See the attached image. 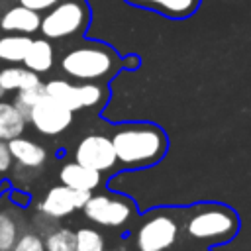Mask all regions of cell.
<instances>
[{
  "instance_id": "1",
  "label": "cell",
  "mask_w": 251,
  "mask_h": 251,
  "mask_svg": "<svg viewBox=\"0 0 251 251\" xmlns=\"http://www.w3.org/2000/svg\"><path fill=\"white\" fill-rule=\"evenodd\" d=\"M110 139L118 161L127 169H141L159 163L169 147L163 127L149 122L120 124Z\"/></svg>"
},
{
  "instance_id": "2",
  "label": "cell",
  "mask_w": 251,
  "mask_h": 251,
  "mask_svg": "<svg viewBox=\"0 0 251 251\" xmlns=\"http://www.w3.org/2000/svg\"><path fill=\"white\" fill-rule=\"evenodd\" d=\"M124 67V57L104 41H82L61 59V71L80 82L110 80Z\"/></svg>"
},
{
  "instance_id": "3",
  "label": "cell",
  "mask_w": 251,
  "mask_h": 251,
  "mask_svg": "<svg viewBox=\"0 0 251 251\" xmlns=\"http://www.w3.org/2000/svg\"><path fill=\"white\" fill-rule=\"evenodd\" d=\"M239 229L237 214L218 202L194 204L184 220V231L190 239L202 243H226L235 237Z\"/></svg>"
},
{
  "instance_id": "4",
  "label": "cell",
  "mask_w": 251,
  "mask_h": 251,
  "mask_svg": "<svg viewBox=\"0 0 251 251\" xmlns=\"http://www.w3.org/2000/svg\"><path fill=\"white\" fill-rule=\"evenodd\" d=\"M90 6L86 0H61L41 18L39 31L47 39H67L86 31L90 24Z\"/></svg>"
},
{
  "instance_id": "5",
  "label": "cell",
  "mask_w": 251,
  "mask_h": 251,
  "mask_svg": "<svg viewBox=\"0 0 251 251\" xmlns=\"http://www.w3.org/2000/svg\"><path fill=\"white\" fill-rule=\"evenodd\" d=\"M180 235V222L169 210L151 212L135 231L137 251H167Z\"/></svg>"
},
{
  "instance_id": "6",
  "label": "cell",
  "mask_w": 251,
  "mask_h": 251,
  "mask_svg": "<svg viewBox=\"0 0 251 251\" xmlns=\"http://www.w3.org/2000/svg\"><path fill=\"white\" fill-rule=\"evenodd\" d=\"M82 210H84V216L96 226L122 227L133 218L135 204L129 198L120 194H90Z\"/></svg>"
},
{
  "instance_id": "7",
  "label": "cell",
  "mask_w": 251,
  "mask_h": 251,
  "mask_svg": "<svg viewBox=\"0 0 251 251\" xmlns=\"http://www.w3.org/2000/svg\"><path fill=\"white\" fill-rule=\"evenodd\" d=\"M73 110L67 108L63 102H59L57 98L49 96L47 92L35 102V106L31 108V114L27 118V122H31V126L45 135H57L61 131H65L71 122H73Z\"/></svg>"
},
{
  "instance_id": "8",
  "label": "cell",
  "mask_w": 251,
  "mask_h": 251,
  "mask_svg": "<svg viewBox=\"0 0 251 251\" xmlns=\"http://www.w3.org/2000/svg\"><path fill=\"white\" fill-rule=\"evenodd\" d=\"M75 159L80 165L96 169L100 173L114 169L118 163V155H116L112 139L102 133H90V135L82 137L80 143L76 145Z\"/></svg>"
},
{
  "instance_id": "9",
  "label": "cell",
  "mask_w": 251,
  "mask_h": 251,
  "mask_svg": "<svg viewBox=\"0 0 251 251\" xmlns=\"http://www.w3.org/2000/svg\"><path fill=\"white\" fill-rule=\"evenodd\" d=\"M90 194L92 192H88V190H76V188H71L61 182L59 186H53L43 196V200L37 204V210L59 220V218L73 214L75 210H80L86 204V200L90 198Z\"/></svg>"
},
{
  "instance_id": "10",
  "label": "cell",
  "mask_w": 251,
  "mask_h": 251,
  "mask_svg": "<svg viewBox=\"0 0 251 251\" xmlns=\"http://www.w3.org/2000/svg\"><path fill=\"white\" fill-rule=\"evenodd\" d=\"M124 2L133 8L159 14L167 20H188L198 12L202 4V0H124Z\"/></svg>"
},
{
  "instance_id": "11",
  "label": "cell",
  "mask_w": 251,
  "mask_h": 251,
  "mask_svg": "<svg viewBox=\"0 0 251 251\" xmlns=\"http://www.w3.org/2000/svg\"><path fill=\"white\" fill-rule=\"evenodd\" d=\"M41 27V16L39 12L25 8L22 4L10 6L2 16H0V29L6 33H24L31 35Z\"/></svg>"
},
{
  "instance_id": "12",
  "label": "cell",
  "mask_w": 251,
  "mask_h": 251,
  "mask_svg": "<svg viewBox=\"0 0 251 251\" xmlns=\"http://www.w3.org/2000/svg\"><path fill=\"white\" fill-rule=\"evenodd\" d=\"M100 175H102L100 171L84 167L78 161L67 163L59 171V178H61L63 184H67L71 188H76V190H88V192H92L100 184V180H102Z\"/></svg>"
},
{
  "instance_id": "13",
  "label": "cell",
  "mask_w": 251,
  "mask_h": 251,
  "mask_svg": "<svg viewBox=\"0 0 251 251\" xmlns=\"http://www.w3.org/2000/svg\"><path fill=\"white\" fill-rule=\"evenodd\" d=\"M8 147H10L14 161L25 169H39L47 159V151L41 145L29 141V139H24V137L10 139Z\"/></svg>"
},
{
  "instance_id": "14",
  "label": "cell",
  "mask_w": 251,
  "mask_h": 251,
  "mask_svg": "<svg viewBox=\"0 0 251 251\" xmlns=\"http://www.w3.org/2000/svg\"><path fill=\"white\" fill-rule=\"evenodd\" d=\"M53 61H55V51H53V45L49 43V39L47 37L45 39H33L25 57H24V67L41 75V73L51 71Z\"/></svg>"
},
{
  "instance_id": "15",
  "label": "cell",
  "mask_w": 251,
  "mask_h": 251,
  "mask_svg": "<svg viewBox=\"0 0 251 251\" xmlns=\"http://www.w3.org/2000/svg\"><path fill=\"white\" fill-rule=\"evenodd\" d=\"M41 84V78L35 71L27 67H6L0 71V86L8 90H25Z\"/></svg>"
},
{
  "instance_id": "16",
  "label": "cell",
  "mask_w": 251,
  "mask_h": 251,
  "mask_svg": "<svg viewBox=\"0 0 251 251\" xmlns=\"http://www.w3.org/2000/svg\"><path fill=\"white\" fill-rule=\"evenodd\" d=\"M25 118L16 108V104L0 102V139L10 141L14 137H20L25 129Z\"/></svg>"
},
{
  "instance_id": "17",
  "label": "cell",
  "mask_w": 251,
  "mask_h": 251,
  "mask_svg": "<svg viewBox=\"0 0 251 251\" xmlns=\"http://www.w3.org/2000/svg\"><path fill=\"white\" fill-rule=\"evenodd\" d=\"M31 37L24 33H6L0 37V61L24 63V57L31 45Z\"/></svg>"
},
{
  "instance_id": "18",
  "label": "cell",
  "mask_w": 251,
  "mask_h": 251,
  "mask_svg": "<svg viewBox=\"0 0 251 251\" xmlns=\"http://www.w3.org/2000/svg\"><path fill=\"white\" fill-rule=\"evenodd\" d=\"M45 92L53 98H57L59 102H63L67 108H71L73 112L82 110L80 108V98H78V86L71 84L69 80L63 78H53L49 82H45Z\"/></svg>"
},
{
  "instance_id": "19",
  "label": "cell",
  "mask_w": 251,
  "mask_h": 251,
  "mask_svg": "<svg viewBox=\"0 0 251 251\" xmlns=\"http://www.w3.org/2000/svg\"><path fill=\"white\" fill-rule=\"evenodd\" d=\"M76 231L69 227H55L51 233L45 235V249L47 251H75Z\"/></svg>"
},
{
  "instance_id": "20",
  "label": "cell",
  "mask_w": 251,
  "mask_h": 251,
  "mask_svg": "<svg viewBox=\"0 0 251 251\" xmlns=\"http://www.w3.org/2000/svg\"><path fill=\"white\" fill-rule=\"evenodd\" d=\"M78 86V98H80V108H94L104 104L108 98V88L100 82H80Z\"/></svg>"
},
{
  "instance_id": "21",
  "label": "cell",
  "mask_w": 251,
  "mask_h": 251,
  "mask_svg": "<svg viewBox=\"0 0 251 251\" xmlns=\"http://www.w3.org/2000/svg\"><path fill=\"white\" fill-rule=\"evenodd\" d=\"M18 237H20V227L14 216L10 212H0V249L12 251Z\"/></svg>"
},
{
  "instance_id": "22",
  "label": "cell",
  "mask_w": 251,
  "mask_h": 251,
  "mask_svg": "<svg viewBox=\"0 0 251 251\" xmlns=\"http://www.w3.org/2000/svg\"><path fill=\"white\" fill-rule=\"evenodd\" d=\"M43 94H45V84L41 82V84H37V86H33V88L18 90L14 104H16V108L24 114V118L27 120V118H29V114H31V108L35 106V102H37Z\"/></svg>"
},
{
  "instance_id": "23",
  "label": "cell",
  "mask_w": 251,
  "mask_h": 251,
  "mask_svg": "<svg viewBox=\"0 0 251 251\" xmlns=\"http://www.w3.org/2000/svg\"><path fill=\"white\" fill-rule=\"evenodd\" d=\"M75 251H104V237L92 227H80L76 231Z\"/></svg>"
},
{
  "instance_id": "24",
  "label": "cell",
  "mask_w": 251,
  "mask_h": 251,
  "mask_svg": "<svg viewBox=\"0 0 251 251\" xmlns=\"http://www.w3.org/2000/svg\"><path fill=\"white\" fill-rule=\"evenodd\" d=\"M12 251H47V249H45V241L37 233L25 231L16 239Z\"/></svg>"
},
{
  "instance_id": "25",
  "label": "cell",
  "mask_w": 251,
  "mask_h": 251,
  "mask_svg": "<svg viewBox=\"0 0 251 251\" xmlns=\"http://www.w3.org/2000/svg\"><path fill=\"white\" fill-rule=\"evenodd\" d=\"M61 0H20V4L22 6H25V8H31V10H35V12H47V10H51L55 4H59Z\"/></svg>"
},
{
  "instance_id": "26",
  "label": "cell",
  "mask_w": 251,
  "mask_h": 251,
  "mask_svg": "<svg viewBox=\"0 0 251 251\" xmlns=\"http://www.w3.org/2000/svg\"><path fill=\"white\" fill-rule=\"evenodd\" d=\"M12 161H14V157L10 153L8 143L4 139H0V173H8L12 167Z\"/></svg>"
},
{
  "instance_id": "27",
  "label": "cell",
  "mask_w": 251,
  "mask_h": 251,
  "mask_svg": "<svg viewBox=\"0 0 251 251\" xmlns=\"http://www.w3.org/2000/svg\"><path fill=\"white\" fill-rule=\"evenodd\" d=\"M124 65H126V69H129V71H133V69H137L139 65H141V61H139V57L137 55H127L126 59H124Z\"/></svg>"
},
{
  "instance_id": "28",
  "label": "cell",
  "mask_w": 251,
  "mask_h": 251,
  "mask_svg": "<svg viewBox=\"0 0 251 251\" xmlns=\"http://www.w3.org/2000/svg\"><path fill=\"white\" fill-rule=\"evenodd\" d=\"M4 92H6V90H4V88H2V86H0V98H2V96H4Z\"/></svg>"
},
{
  "instance_id": "29",
  "label": "cell",
  "mask_w": 251,
  "mask_h": 251,
  "mask_svg": "<svg viewBox=\"0 0 251 251\" xmlns=\"http://www.w3.org/2000/svg\"><path fill=\"white\" fill-rule=\"evenodd\" d=\"M0 251H10V249H0Z\"/></svg>"
},
{
  "instance_id": "30",
  "label": "cell",
  "mask_w": 251,
  "mask_h": 251,
  "mask_svg": "<svg viewBox=\"0 0 251 251\" xmlns=\"http://www.w3.org/2000/svg\"><path fill=\"white\" fill-rule=\"evenodd\" d=\"M104 251H106V249H104ZM110 251H118V249H110Z\"/></svg>"
}]
</instances>
